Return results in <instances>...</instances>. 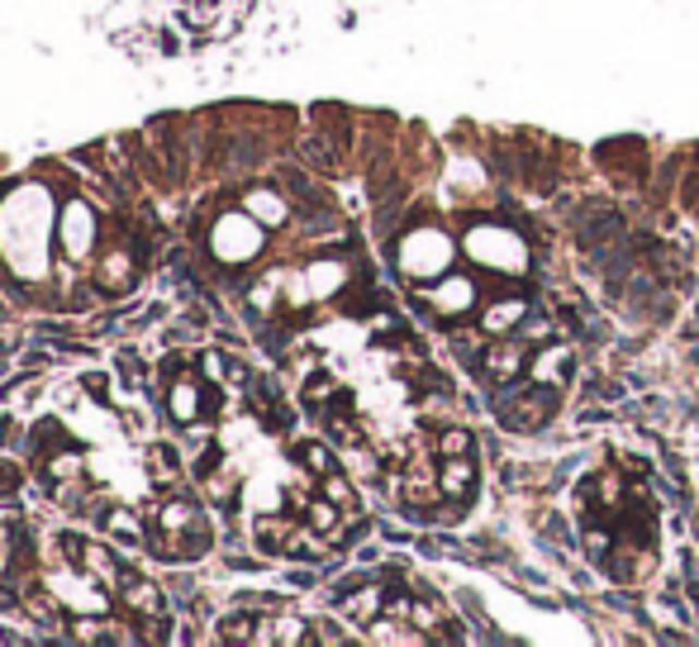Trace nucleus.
Here are the masks:
<instances>
[{"label":"nucleus","instance_id":"1","mask_svg":"<svg viewBox=\"0 0 699 647\" xmlns=\"http://www.w3.org/2000/svg\"><path fill=\"white\" fill-rule=\"evenodd\" d=\"M552 409H557V395L552 391H519V395H509V400L499 405V419H505L509 429H519V433H533Z\"/></svg>","mask_w":699,"mask_h":647},{"label":"nucleus","instance_id":"2","mask_svg":"<svg viewBox=\"0 0 699 647\" xmlns=\"http://www.w3.org/2000/svg\"><path fill=\"white\" fill-rule=\"evenodd\" d=\"M257 248H262V229L257 224H248V219H239V215H229L215 229V253L224 262H243V257H253Z\"/></svg>","mask_w":699,"mask_h":647},{"label":"nucleus","instance_id":"3","mask_svg":"<svg viewBox=\"0 0 699 647\" xmlns=\"http://www.w3.org/2000/svg\"><path fill=\"white\" fill-rule=\"evenodd\" d=\"M467 253L471 257H481V262H491V267H499V262H509V267H523V248L514 233L505 229H477L467 239Z\"/></svg>","mask_w":699,"mask_h":647},{"label":"nucleus","instance_id":"4","mask_svg":"<svg viewBox=\"0 0 699 647\" xmlns=\"http://www.w3.org/2000/svg\"><path fill=\"white\" fill-rule=\"evenodd\" d=\"M447 257H453V248H447V239H438V233H414V239L405 243V267L414 276L447 267Z\"/></svg>","mask_w":699,"mask_h":647},{"label":"nucleus","instance_id":"5","mask_svg":"<svg viewBox=\"0 0 699 647\" xmlns=\"http://www.w3.org/2000/svg\"><path fill=\"white\" fill-rule=\"evenodd\" d=\"M485 372H491L495 381H514V376L523 372V348H519V343L491 348V352H485Z\"/></svg>","mask_w":699,"mask_h":647},{"label":"nucleus","instance_id":"6","mask_svg":"<svg viewBox=\"0 0 699 647\" xmlns=\"http://www.w3.org/2000/svg\"><path fill=\"white\" fill-rule=\"evenodd\" d=\"M471 300H477V290H471V281H461V276H447V286H438V290H433V305H438L443 314L467 310Z\"/></svg>","mask_w":699,"mask_h":647},{"label":"nucleus","instance_id":"7","mask_svg":"<svg viewBox=\"0 0 699 647\" xmlns=\"http://www.w3.org/2000/svg\"><path fill=\"white\" fill-rule=\"evenodd\" d=\"M523 314H529V305H523L519 296H514V300H499V305L485 310V334H509V328L519 324Z\"/></svg>","mask_w":699,"mask_h":647},{"label":"nucleus","instance_id":"8","mask_svg":"<svg viewBox=\"0 0 699 647\" xmlns=\"http://www.w3.org/2000/svg\"><path fill=\"white\" fill-rule=\"evenodd\" d=\"M438 491L447 495V500H457V495H467L471 491V462H447L443 467V477H438Z\"/></svg>","mask_w":699,"mask_h":647},{"label":"nucleus","instance_id":"9","mask_svg":"<svg viewBox=\"0 0 699 647\" xmlns=\"http://www.w3.org/2000/svg\"><path fill=\"white\" fill-rule=\"evenodd\" d=\"M566 372H571V358H566L562 348H552L543 352V358H533V381H566Z\"/></svg>","mask_w":699,"mask_h":647},{"label":"nucleus","instance_id":"10","mask_svg":"<svg viewBox=\"0 0 699 647\" xmlns=\"http://www.w3.org/2000/svg\"><path fill=\"white\" fill-rule=\"evenodd\" d=\"M438 447H443L447 457H461V453H471V433L453 429V433H443V439H438Z\"/></svg>","mask_w":699,"mask_h":647}]
</instances>
